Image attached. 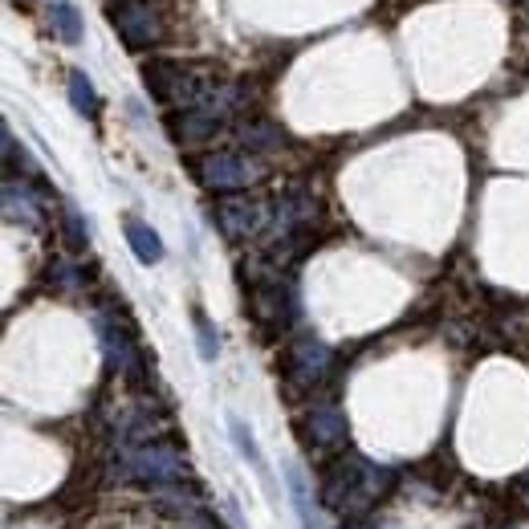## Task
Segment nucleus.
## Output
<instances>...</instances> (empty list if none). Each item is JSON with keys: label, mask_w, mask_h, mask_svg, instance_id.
<instances>
[{"label": "nucleus", "mask_w": 529, "mask_h": 529, "mask_svg": "<svg viewBox=\"0 0 529 529\" xmlns=\"http://www.w3.org/2000/svg\"><path fill=\"white\" fill-rule=\"evenodd\" d=\"M228 436H232V444H237V452L257 468V477H261V485L265 489H273V473H269V464H265V456H261V448H257V436L237 420V416H228Z\"/></svg>", "instance_id": "nucleus-2"}, {"label": "nucleus", "mask_w": 529, "mask_h": 529, "mask_svg": "<svg viewBox=\"0 0 529 529\" xmlns=\"http://www.w3.org/2000/svg\"><path fill=\"white\" fill-rule=\"evenodd\" d=\"M70 94H74V106H90L94 102V94H90V82H86V74H74V86H70Z\"/></svg>", "instance_id": "nucleus-6"}, {"label": "nucleus", "mask_w": 529, "mask_h": 529, "mask_svg": "<svg viewBox=\"0 0 529 529\" xmlns=\"http://www.w3.org/2000/svg\"><path fill=\"white\" fill-rule=\"evenodd\" d=\"M114 25H119L123 41L143 49L159 37V17L151 5H143V0H127V5H119V13H114Z\"/></svg>", "instance_id": "nucleus-1"}, {"label": "nucleus", "mask_w": 529, "mask_h": 529, "mask_svg": "<svg viewBox=\"0 0 529 529\" xmlns=\"http://www.w3.org/2000/svg\"><path fill=\"white\" fill-rule=\"evenodd\" d=\"M127 237H131V249H135V257H139L143 265H151V261L163 257L159 237H155V232H151L143 220H127Z\"/></svg>", "instance_id": "nucleus-3"}, {"label": "nucleus", "mask_w": 529, "mask_h": 529, "mask_svg": "<svg viewBox=\"0 0 529 529\" xmlns=\"http://www.w3.org/2000/svg\"><path fill=\"white\" fill-rule=\"evenodd\" d=\"M53 29L62 33L70 45L82 37V21H78V9H70V5H53Z\"/></svg>", "instance_id": "nucleus-5"}, {"label": "nucleus", "mask_w": 529, "mask_h": 529, "mask_svg": "<svg viewBox=\"0 0 529 529\" xmlns=\"http://www.w3.org/2000/svg\"><path fill=\"white\" fill-rule=\"evenodd\" d=\"M285 485H289V497H293V513H298V525H302V529H318L314 505H310V493H306V481H302L298 473H289Z\"/></svg>", "instance_id": "nucleus-4"}]
</instances>
